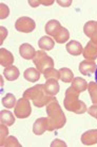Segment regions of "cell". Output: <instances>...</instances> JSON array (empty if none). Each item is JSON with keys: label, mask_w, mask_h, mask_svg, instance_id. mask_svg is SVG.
Wrapping results in <instances>:
<instances>
[{"label": "cell", "mask_w": 97, "mask_h": 147, "mask_svg": "<svg viewBox=\"0 0 97 147\" xmlns=\"http://www.w3.org/2000/svg\"><path fill=\"white\" fill-rule=\"evenodd\" d=\"M48 118V131H54L62 128L67 123L65 114L57 100L50 102L46 108Z\"/></svg>", "instance_id": "1"}, {"label": "cell", "mask_w": 97, "mask_h": 147, "mask_svg": "<svg viewBox=\"0 0 97 147\" xmlns=\"http://www.w3.org/2000/svg\"><path fill=\"white\" fill-rule=\"evenodd\" d=\"M23 97L29 100H32L33 105L37 108L47 107L50 102L56 100L55 96H50L46 93L43 84H37L28 88L23 93Z\"/></svg>", "instance_id": "2"}, {"label": "cell", "mask_w": 97, "mask_h": 147, "mask_svg": "<svg viewBox=\"0 0 97 147\" xmlns=\"http://www.w3.org/2000/svg\"><path fill=\"white\" fill-rule=\"evenodd\" d=\"M63 106L68 111L76 114H83L88 111L86 105L79 99V93L76 92L72 86L65 91Z\"/></svg>", "instance_id": "3"}, {"label": "cell", "mask_w": 97, "mask_h": 147, "mask_svg": "<svg viewBox=\"0 0 97 147\" xmlns=\"http://www.w3.org/2000/svg\"><path fill=\"white\" fill-rule=\"evenodd\" d=\"M33 63L41 74H43L44 70L50 67H54V60L49 55H47V52L44 50H38L36 52L33 59Z\"/></svg>", "instance_id": "4"}, {"label": "cell", "mask_w": 97, "mask_h": 147, "mask_svg": "<svg viewBox=\"0 0 97 147\" xmlns=\"http://www.w3.org/2000/svg\"><path fill=\"white\" fill-rule=\"evenodd\" d=\"M32 113V107L30 100L22 97L17 100V103L15 106L14 114L16 117L18 118H28Z\"/></svg>", "instance_id": "5"}, {"label": "cell", "mask_w": 97, "mask_h": 147, "mask_svg": "<svg viewBox=\"0 0 97 147\" xmlns=\"http://www.w3.org/2000/svg\"><path fill=\"white\" fill-rule=\"evenodd\" d=\"M15 28L17 31L22 32V33H31L36 28V22L34 19L28 16H22L18 18L15 22Z\"/></svg>", "instance_id": "6"}, {"label": "cell", "mask_w": 97, "mask_h": 147, "mask_svg": "<svg viewBox=\"0 0 97 147\" xmlns=\"http://www.w3.org/2000/svg\"><path fill=\"white\" fill-rule=\"evenodd\" d=\"M97 64L92 60H83L79 64V71L84 76H91L95 73Z\"/></svg>", "instance_id": "7"}, {"label": "cell", "mask_w": 97, "mask_h": 147, "mask_svg": "<svg viewBox=\"0 0 97 147\" xmlns=\"http://www.w3.org/2000/svg\"><path fill=\"white\" fill-rule=\"evenodd\" d=\"M81 143L86 146H92L97 144V129H91L81 134Z\"/></svg>", "instance_id": "8"}, {"label": "cell", "mask_w": 97, "mask_h": 147, "mask_svg": "<svg viewBox=\"0 0 97 147\" xmlns=\"http://www.w3.org/2000/svg\"><path fill=\"white\" fill-rule=\"evenodd\" d=\"M82 55L86 60H92V61H94L95 59H97V44H95L92 40H90L86 44V47L83 48Z\"/></svg>", "instance_id": "9"}, {"label": "cell", "mask_w": 97, "mask_h": 147, "mask_svg": "<svg viewBox=\"0 0 97 147\" xmlns=\"http://www.w3.org/2000/svg\"><path fill=\"white\" fill-rule=\"evenodd\" d=\"M36 52L37 51L35 50V48L28 43H24L19 47V55L24 60H33Z\"/></svg>", "instance_id": "10"}, {"label": "cell", "mask_w": 97, "mask_h": 147, "mask_svg": "<svg viewBox=\"0 0 97 147\" xmlns=\"http://www.w3.org/2000/svg\"><path fill=\"white\" fill-rule=\"evenodd\" d=\"M14 63V55L11 51L0 48V64L3 67H10Z\"/></svg>", "instance_id": "11"}, {"label": "cell", "mask_w": 97, "mask_h": 147, "mask_svg": "<svg viewBox=\"0 0 97 147\" xmlns=\"http://www.w3.org/2000/svg\"><path fill=\"white\" fill-rule=\"evenodd\" d=\"M48 130V118L40 117L37 118L33 125V132L36 136H41Z\"/></svg>", "instance_id": "12"}, {"label": "cell", "mask_w": 97, "mask_h": 147, "mask_svg": "<svg viewBox=\"0 0 97 147\" xmlns=\"http://www.w3.org/2000/svg\"><path fill=\"white\" fill-rule=\"evenodd\" d=\"M44 86V91L48 95L50 96H55L59 93V90H60V85L58 83V80L56 79H49L47 80V82L43 84Z\"/></svg>", "instance_id": "13"}, {"label": "cell", "mask_w": 97, "mask_h": 147, "mask_svg": "<svg viewBox=\"0 0 97 147\" xmlns=\"http://www.w3.org/2000/svg\"><path fill=\"white\" fill-rule=\"evenodd\" d=\"M61 28H62V26H61L60 22H58V20H56V19H51V20H49L47 22V25L44 27V30H46L48 35L54 37Z\"/></svg>", "instance_id": "14"}, {"label": "cell", "mask_w": 97, "mask_h": 147, "mask_svg": "<svg viewBox=\"0 0 97 147\" xmlns=\"http://www.w3.org/2000/svg\"><path fill=\"white\" fill-rule=\"evenodd\" d=\"M65 48H67V51L72 55H80L83 51L82 45L77 40H70Z\"/></svg>", "instance_id": "15"}, {"label": "cell", "mask_w": 97, "mask_h": 147, "mask_svg": "<svg viewBox=\"0 0 97 147\" xmlns=\"http://www.w3.org/2000/svg\"><path fill=\"white\" fill-rule=\"evenodd\" d=\"M54 45H55V40L50 36H47V35H44V36L40 37V40H38V46L41 50H47V51H50L52 50L53 48H54Z\"/></svg>", "instance_id": "16"}, {"label": "cell", "mask_w": 97, "mask_h": 147, "mask_svg": "<svg viewBox=\"0 0 97 147\" xmlns=\"http://www.w3.org/2000/svg\"><path fill=\"white\" fill-rule=\"evenodd\" d=\"M40 74L41 73L37 68L30 67V68L24 70L23 77H24L25 80L29 81V82H37L40 79Z\"/></svg>", "instance_id": "17"}, {"label": "cell", "mask_w": 97, "mask_h": 147, "mask_svg": "<svg viewBox=\"0 0 97 147\" xmlns=\"http://www.w3.org/2000/svg\"><path fill=\"white\" fill-rule=\"evenodd\" d=\"M15 114L13 115L11 111L2 110L0 112V123L7 126H13L15 123Z\"/></svg>", "instance_id": "18"}, {"label": "cell", "mask_w": 97, "mask_h": 147, "mask_svg": "<svg viewBox=\"0 0 97 147\" xmlns=\"http://www.w3.org/2000/svg\"><path fill=\"white\" fill-rule=\"evenodd\" d=\"M71 83H72L71 86L75 90L76 92L79 93V94L88 90V82H86L84 79H82V78H80V77L74 78Z\"/></svg>", "instance_id": "19"}, {"label": "cell", "mask_w": 97, "mask_h": 147, "mask_svg": "<svg viewBox=\"0 0 97 147\" xmlns=\"http://www.w3.org/2000/svg\"><path fill=\"white\" fill-rule=\"evenodd\" d=\"M19 75H20V73H19L18 67L14 66V65H12L10 67H5L3 70V76L9 81L17 80L19 78Z\"/></svg>", "instance_id": "20"}, {"label": "cell", "mask_w": 97, "mask_h": 147, "mask_svg": "<svg viewBox=\"0 0 97 147\" xmlns=\"http://www.w3.org/2000/svg\"><path fill=\"white\" fill-rule=\"evenodd\" d=\"M59 75H60V80L62 82H65V83H70L72 82V80L74 79V74L70 68L68 67H62L59 69Z\"/></svg>", "instance_id": "21"}, {"label": "cell", "mask_w": 97, "mask_h": 147, "mask_svg": "<svg viewBox=\"0 0 97 147\" xmlns=\"http://www.w3.org/2000/svg\"><path fill=\"white\" fill-rule=\"evenodd\" d=\"M69 38H70V33H69L68 29H65L63 27L58 31L57 34L54 36V40L58 44H63L65 42H68Z\"/></svg>", "instance_id": "22"}, {"label": "cell", "mask_w": 97, "mask_h": 147, "mask_svg": "<svg viewBox=\"0 0 97 147\" xmlns=\"http://www.w3.org/2000/svg\"><path fill=\"white\" fill-rule=\"evenodd\" d=\"M16 103H17L16 97L13 94H11V93H7V95L2 98V105L4 106V108H7V109L15 108Z\"/></svg>", "instance_id": "23"}, {"label": "cell", "mask_w": 97, "mask_h": 147, "mask_svg": "<svg viewBox=\"0 0 97 147\" xmlns=\"http://www.w3.org/2000/svg\"><path fill=\"white\" fill-rule=\"evenodd\" d=\"M89 94H90L91 100L93 105H97V82H89L88 83V90H86Z\"/></svg>", "instance_id": "24"}, {"label": "cell", "mask_w": 97, "mask_h": 147, "mask_svg": "<svg viewBox=\"0 0 97 147\" xmlns=\"http://www.w3.org/2000/svg\"><path fill=\"white\" fill-rule=\"evenodd\" d=\"M95 29H96V22H94V20H90V22H86L84 26H83V32L90 38L93 36Z\"/></svg>", "instance_id": "25"}, {"label": "cell", "mask_w": 97, "mask_h": 147, "mask_svg": "<svg viewBox=\"0 0 97 147\" xmlns=\"http://www.w3.org/2000/svg\"><path fill=\"white\" fill-rule=\"evenodd\" d=\"M43 76L44 78L49 80V79H60V75H59V70L55 69L54 67H50V68H48V69L44 70V73H43Z\"/></svg>", "instance_id": "26"}, {"label": "cell", "mask_w": 97, "mask_h": 147, "mask_svg": "<svg viewBox=\"0 0 97 147\" xmlns=\"http://www.w3.org/2000/svg\"><path fill=\"white\" fill-rule=\"evenodd\" d=\"M0 145L5 147H21V144L19 143L18 140L15 136H7L5 141Z\"/></svg>", "instance_id": "27"}, {"label": "cell", "mask_w": 97, "mask_h": 147, "mask_svg": "<svg viewBox=\"0 0 97 147\" xmlns=\"http://www.w3.org/2000/svg\"><path fill=\"white\" fill-rule=\"evenodd\" d=\"M7 136H9V129H7V126L1 124V125H0V142H1V143L0 144L3 143Z\"/></svg>", "instance_id": "28"}, {"label": "cell", "mask_w": 97, "mask_h": 147, "mask_svg": "<svg viewBox=\"0 0 97 147\" xmlns=\"http://www.w3.org/2000/svg\"><path fill=\"white\" fill-rule=\"evenodd\" d=\"M10 14V9L7 4L1 3L0 4V18L1 19H5Z\"/></svg>", "instance_id": "29"}, {"label": "cell", "mask_w": 97, "mask_h": 147, "mask_svg": "<svg viewBox=\"0 0 97 147\" xmlns=\"http://www.w3.org/2000/svg\"><path fill=\"white\" fill-rule=\"evenodd\" d=\"M53 3H54V1H53V0H50V1H33V0H31V1H29V4L31 5V7H38L39 4H44V5H52Z\"/></svg>", "instance_id": "30"}, {"label": "cell", "mask_w": 97, "mask_h": 147, "mask_svg": "<svg viewBox=\"0 0 97 147\" xmlns=\"http://www.w3.org/2000/svg\"><path fill=\"white\" fill-rule=\"evenodd\" d=\"M7 36V30L4 27H0V45L3 44L4 40Z\"/></svg>", "instance_id": "31"}, {"label": "cell", "mask_w": 97, "mask_h": 147, "mask_svg": "<svg viewBox=\"0 0 97 147\" xmlns=\"http://www.w3.org/2000/svg\"><path fill=\"white\" fill-rule=\"evenodd\" d=\"M88 112H89V114H90L91 116H93L94 118H96L97 119V105L91 106V107L89 108Z\"/></svg>", "instance_id": "32"}, {"label": "cell", "mask_w": 97, "mask_h": 147, "mask_svg": "<svg viewBox=\"0 0 97 147\" xmlns=\"http://www.w3.org/2000/svg\"><path fill=\"white\" fill-rule=\"evenodd\" d=\"M51 146L54 147V146H61V147H65L67 146V144L63 142V141L61 140H58V139H56V140H54L52 143H51Z\"/></svg>", "instance_id": "33"}, {"label": "cell", "mask_w": 97, "mask_h": 147, "mask_svg": "<svg viewBox=\"0 0 97 147\" xmlns=\"http://www.w3.org/2000/svg\"><path fill=\"white\" fill-rule=\"evenodd\" d=\"M57 3L60 4V7H70V5L72 4V1H71V0H69V1H60V0H58Z\"/></svg>", "instance_id": "34"}, {"label": "cell", "mask_w": 97, "mask_h": 147, "mask_svg": "<svg viewBox=\"0 0 97 147\" xmlns=\"http://www.w3.org/2000/svg\"><path fill=\"white\" fill-rule=\"evenodd\" d=\"M91 40H92L93 43H95V44H97V22H96V29H95V32H94L93 36L91 37Z\"/></svg>", "instance_id": "35"}, {"label": "cell", "mask_w": 97, "mask_h": 147, "mask_svg": "<svg viewBox=\"0 0 97 147\" xmlns=\"http://www.w3.org/2000/svg\"><path fill=\"white\" fill-rule=\"evenodd\" d=\"M95 82H97V66H96V70H95Z\"/></svg>", "instance_id": "36"}]
</instances>
